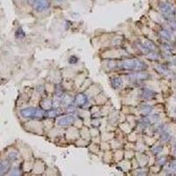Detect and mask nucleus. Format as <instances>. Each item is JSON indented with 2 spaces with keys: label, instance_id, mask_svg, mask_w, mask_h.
<instances>
[{
  "label": "nucleus",
  "instance_id": "nucleus-1",
  "mask_svg": "<svg viewBox=\"0 0 176 176\" xmlns=\"http://www.w3.org/2000/svg\"><path fill=\"white\" fill-rule=\"evenodd\" d=\"M120 68L129 70H137V71H143L147 69V64L144 62L139 59H127L120 62L118 64Z\"/></svg>",
  "mask_w": 176,
  "mask_h": 176
},
{
  "label": "nucleus",
  "instance_id": "nucleus-2",
  "mask_svg": "<svg viewBox=\"0 0 176 176\" xmlns=\"http://www.w3.org/2000/svg\"><path fill=\"white\" fill-rule=\"evenodd\" d=\"M20 115L23 118H32V119H41L45 116V112L42 109H39L34 107L25 108L20 110Z\"/></svg>",
  "mask_w": 176,
  "mask_h": 176
},
{
  "label": "nucleus",
  "instance_id": "nucleus-3",
  "mask_svg": "<svg viewBox=\"0 0 176 176\" xmlns=\"http://www.w3.org/2000/svg\"><path fill=\"white\" fill-rule=\"evenodd\" d=\"M160 12L162 13V15L167 20H173L176 15V11L175 9L168 3H160L158 5Z\"/></svg>",
  "mask_w": 176,
  "mask_h": 176
},
{
  "label": "nucleus",
  "instance_id": "nucleus-4",
  "mask_svg": "<svg viewBox=\"0 0 176 176\" xmlns=\"http://www.w3.org/2000/svg\"><path fill=\"white\" fill-rule=\"evenodd\" d=\"M33 5L37 12H43L50 7V3L49 0H35Z\"/></svg>",
  "mask_w": 176,
  "mask_h": 176
},
{
  "label": "nucleus",
  "instance_id": "nucleus-5",
  "mask_svg": "<svg viewBox=\"0 0 176 176\" xmlns=\"http://www.w3.org/2000/svg\"><path fill=\"white\" fill-rule=\"evenodd\" d=\"M73 101L79 107H85L88 102V97L85 93H78L73 99Z\"/></svg>",
  "mask_w": 176,
  "mask_h": 176
},
{
  "label": "nucleus",
  "instance_id": "nucleus-6",
  "mask_svg": "<svg viewBox=\"0 0 176 176\" xmlns=\"http://www.w3.org/2000/svg\"><path fill=\"white\" fill-rule=\"evenodd\" d=\"M75 120H76V118L73 115H66V116H64L58 120L57 124L59 126H62V127H66V126L72 124Z\"/></svg>",
  "mask_w": 176,
  "mask_h": 176
},
{
  "label": "nucleus",
  "instance_id": "nucleus-7",
  "mask_svg": "<svg viewBox=\"0 0 176 176\" xmlns=\"http://www.w3.org/2000/svg\"><path fill=\"white\" fill-rule=\"evenodd\" d=\"M11 161L9 159H4L0 162V175L6 174L11 169Z\"/></svg>",
  "mask_w": 176,
  "mask_h": 176
},
{
  "label": "nucleus",
  "instance_id": "nucleus-8",
  "mask_svg": "<svg viewBox=\"0 0 176 176\" xmlns=\"http://www.w3.org/2000/svg\"><path fill=\"white\" fill-rule=\"evenodd\" d=\"M123 79L119 77H115L111 79V85L114 89H119L123 86Z\"/></svg>",
  "mask_w": 176,
  "mask_h": 176
},
{
  "label": "nucleus",
  "instance_id": "nucleus-9",
  "mask_svg": "<svg viewBox=\"0 0 176 176\" xmlns=\"http://www.w3.org/2000/svg\"><path fill=\"white\" fill-rule=\"evenodd\" d=\"M142 95L146 100H151V99H152V98H154L156 96V93L154 91L151 90V89H148V88H144Z\"/></svg>",
  "mask_w": 176,
  "mask_h": 176
},
{
  "label": "nucleus",
  "instance_id": "nucleus-10",
  "mask_svg": "<svg viewBox=\"0 0 176 176\" xmlns=\"http://www.w3.org/2000/svg\"><path fill=\"white\" fill-rule=\"evenodd\" d=\"M159 34H160V36L162 37L163 39H165L166 41H171L172 35L168 30H167V29H161V31H160Z\"/></svg>",
  "mask_w": 176,
  "mask_h": 176
},
{
  "label": "nucleus",
  "instance_id": "nucleus-11",
  "mask_svg": "<svg viewBox=\"0 0 176 176\" xmlns=\"http://www.w3.org/2000/svg\"><path fill=\"white\" fill-rule=\"evenodd\" d=\"M144 46L147 48V49L150 51V52H154L156 50V46H155V44L153 42H152L151 41H144Z\"/></svg>",
  "mask_w": 176,
  "mask_h": 176
},
{
  "label": "nucleus",
  "instance_id": "nucleus-12",
  "mask_svg": "<svg viewBox=\"0 0 176 176\" xmlns=\"http://www.w3.org/2000/svg\"><path fill=\"white\" fill-rule=\"evenodd\" d=\"M150 78V75L148 73H144V72H141V73H137V79L138 80H146Z\"/></svg>",
  "mask_w": 176,
  "mask_h": 176
},
{
  "label": "nucleus",
  "instance_id": "nucleus-13",
  "mask_svg": "<svg viewBox=\"0 0 176 176\" xmlns=\"http://www.w3.org/2000/svg\"><path fill=\"white\" fill-rule=\"evenodd\" d=\"M45 115H47V117H56L58 115V112L56 109H49L45 112Z\"/></svg>",
  "mask_w": 176,
  "mask_h": 176
},
{
  "label": "nucleus",
  "instance_id": "nucleus-14",
  "mask_svg": "<svg viewBox=\"0 0 176 176\" xmlns=\"http://www.w3.org/2000/svg\"><path fill=\"white\" fill-rule=\"evenodd\" d=\"M8 159L11 161V162H13V161H16L18 159V153L16 152H11L8 154Z\"/></svg>",
  "mask_w": 176,
  "mask_h": 176
},
{
  "label": "nucleus",
  "instance_id": "nucleus-15",
  "mask_svg": "<svg viewBox=\"0 0 176 176\" xmlns=\"http://www.w3.org/2000/svg\"><path fill=\"white\" fill-rule=\"evenodd\" d=\"M152 111V107H151L150 105H144L142 107V113L144 114H148Z\"/></svg>",
  "mask_w": 176,
  "mask_h": 176
},
{
  "label": "nucleus",
  "instance_id": "nucleus-16",
  "mask_svg": "<svg viewBox=\"0 0 176 176\" xmlns=\"http://www.w3.org/2000/svg\"><path fill=\"white\" fill-rule=\"evenodd\" d=\"M151 124V120L148 117H144L140 121V125H142L143 127H147Z\"/></svg>",
  "mask_w": 176,
  "mask_h": 176
},
{
  "label": "nucleus",
  "instance_id": "nucleus-17",
  "mask_svg": "<svg viewBox=\"0 0 176 176\" xmlns=\"http://www.w3.org/2000/svg\"><path fill=\"white\" fill-rule=\"evenodd\" d=\"M25 35H26V34H25V32L23 31V29H22L21 27H19V28L17 29V32H16V36H17L18 38L22 39V38L25 37Z\"/></svg>",
  "mask_w": 176,
  "mask_h": 176
},
{
  "label": "nucleus",
  "instance_id": "nucleus-18",
  "mask_svg": "<svg viewBox=\"0 0 176 176\" xmlns=\"http://www.w3.org/2000/svg\"><path fill=\"white\" fill-rule=\"evenodd\" d=\"M78 57L77 56H71L70 57V59H69V63L70 64H76L77 62H78Z\"/></svg>",
  "mask_w": 176,
  "mask_h": 176
},
{
  "label": "nucleus",
  "instance_id": "nucleus-19",
  "mask_svg": "<svg viewBox=\"0 0 176 176\" xmlns=\"http://www.w3.org/2000/svg\"><path fill=\"white\" fill-rule=\"evenodd\" d=\"M161 151H162V146H157V147H155V148L152 150V152H153V153H154L155 155L160 153Z\"/></svg>",
  "mask_w": 176,
  "mask_h": 176
},
{
  "label": "nucleus",
  "instance_id": "nucleus-20",
  "mask_svg": "<svg viewBox=\"0 0 176 176\" xmlns=\"http://www.w3.org/2000/svg\"><path fill=\"white\" fill-rule=\"evenodd\" d=\"M170 136H169V134L167 133V132H165V133L162 135V136H161V139H162V140H164V141H167L170 137H169Z\"/></svg>",
  "mask_w": 176,
  "mask_h": 176
},
{
  "label": "nucleus",
  "instance_id": "nucleus-21",
  "mask_svg": "<svg viewBox=\"0 0 176 176\" xmlns=\"http://www.w3.org/2000/svg\"><path fill=\"white\" fill-rule=\"evenodd\" d=\"M11 174L12 175H19L20 174V170L18 168H13L11 170Z\"/></svg>",
  "mask_w": 176,
  "mask_h": 176
},
{
  "label": "nucleus",
  "instance_id": "nucleus-22",
  "mask_svg": "<svg viewBox=\"0 0 176 176\" xmlns=\"http://www.w3.org/2000/svg\"><path fill=\"white\" fill-rule=\"evenodd\" d=\"M171 28H172V30L176 31V22L172 23V25H171Z\"/></svg>",
  "mask_w": 176,
  "mask_h": 176
},
{
  "label": "nucleus",
  "instance_id": "nucleus-23",
  "mask_svg": "<svg viewBox=\"0 0 176 176\" xmlns=\"http://www.w3.org/2000/svg\"><path fill=\"white\" fill-rule=\"evenodd\" d=\"M171 167H172L173 170H176V161H174V162H173V163H172Z\"/></svg>",
  "mask_w": 176,
  "mask_h": 176
},
{
  "label": "nucleus",
  "instance_id": "nucleus-24",
  "mask_svg": "<svg viewBox=\"0 0 176 176\" xmlns=\"http://www.w3.org/2000/svg\"><path fill=\"white\" fill-rule=\"evenodd\" d=\"M35 0H28V3H29V5H34V3H35Z\"/></svg>",
  "mask_w": 176,
  "mask_h": 176
},
{
  "label": "nucleus",
  "instance_id": "nucleus-25",
  "mask_svg": "<svg viewBox=\"0 0 176 176\" xmlns=\"http://www.w3.org/2000/svg\"><path fill=\"white\" fill-rule=\"evenodd\" d=\"M56 1H58V2H63V1H64V0H56Z\"/></svg>",
  "mask_w": 176,
  "mask_h": 176
},
{
  "label": "nucleus",
  "instance_id": "nucleus-26",
  "mask_svg": "<svg viewBox=\"0 0 176 176\" xmlns=\"http://www.w3.org/2000/svg\"><path fill=\"white\" fill-rule=\"evenodd\" d=\"M173 64H175V65H176V59H175V61H174V62H173Z\"/></svg>",
  "mask_w": 176,
  "mask_h": 176
},
{
  "label": "nucleus",
  "instance_id": "nucleus-27",
  "mask_svg": "<svg viewBox=\"0 0 176 176\" xmlns=\"http://www.w3.org/2000/svg\"><path fill=\"white\" fill-rule=\"evenodd\" d=\"M174 113L176 114V108H175V109H174Z\"/></svg>",
  "mask_w": 176,
  "mask_h": 176
},
{
  "label": "nucleus",
  "instance_id": "nucleus-28",
  "mask_svg": "<svg viewBox=\"0 0 176 176\" xmlns=\"http://www.w3.org/2000/svg\"><path fill=\"white\" fill-rule=\"evenodd\" d=\"M175 99H176V96H175Z\"/></svg>",
  "mask_w": 176,
  "mask_h": 176
},
{
  "label": "nucleus",
  "instance_id": "nucleus-29",
  "mask_svg": "<svg viewBox=\"0 0 176 176\" xmlns=\"http://www.w3.org/2000/svg\"><path fill=\"white\" fill-rule=\"evenodd\" d=\"M175 44H176V41H175Z\"/></svg>",
  "mask_w": 176,
  "mask_h": 176
}]
</instances>
